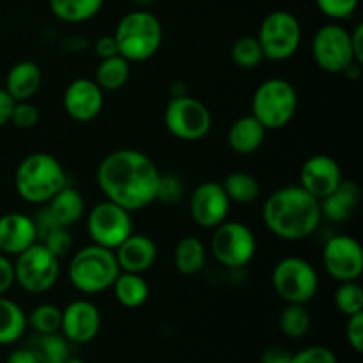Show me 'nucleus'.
I'll use <instances>...</instances> for the list:
<instances>
[{
    "label": "nucleus",
    "mask_w": 363,
    "mask_h": 363,
    "mask_svg": "<svg viewBox=\"0 0 363 363\" xmlns=\"http://www.w3.org/2000/svg\"><path fill=\"white\" fill-rule=\"evenodd\" d=\"M64 110L77 123H91L105 106V91L92 78H77L64 91Z\"/></svg>",
    "instance_id": "17"
},
{
    "label": "nucleus",
    "mask_w": 363,
    "mask_h": 363,
    "mask_svg": "<svg viewBox=\"0 0 363 363\" xmlns=\"http://www.w3.org/2000/svg\"><path fill=\"white\" fill-rule=\"evenodd\" d=\"M266 131L268 130L252 113H248V116L240 117V119H236L230 124L229 133H227V142H229V147L236 155H254L264 144Z\"/></svg>",
    "instance_id": "23"
},
{
    "label": "nucleus",
    "mask_w": 363,
    "mask_h": 363,
    "mask_svg": "<svg viewBox=\"0 0 363 363\" xmlns=\"http://www.w3.org/2000/svg\"><path fill=\"white\" fill-rule=\"evenodd\" d=\"M230 59L241 69H255L264 60L257 35H243L236 39L230 48Z\"/></svg>",
    "instance_id": "33"
},
{
    "label": "nucleus",
    "mask_w": 363,
    "mask_h": 363,
    "mask_svg": "<svg viewBox=\"0 0 363 363\" xmlns=\"http://www.w3.org/2000/svg\"><path fill=\"white\" fill-rule=\"evenodd\" d=\"M262 220L273 236L284 241H301L321 225V204L300 184H291L266 199Z\"/></svg>",
    "instance_id": "2"
},
{
    "label": "nucleus",
    "mask_w": 363,
    "mask_h": 363,
    "mask_svg": "<svg viewBox=\"0 0 363 363\" xmlns=\"http://www.w3.org/2000/svg\"><path fill=\"white\" fill-rule=\"evenodd\" d=\"M291 358H293V353L289 350L273 346L261 354V363H291Z\"/></svg>",
    "instance_id": "44"
},
{
    "label": "nucleus",
    "mask_w": 363,
    "mask_h": 363,
    "mask_svg": "<svg viewBox=\"0 0 363 363\" xmlns=\"http://www.w3.org/2000/svg\"><path fill=\"white\" fill-rule=\"evenodd\" d=\"M94 52L98 53L99 59H108V57L119 55L113 35H101V38L96 39Z\"/></svg>",
    "instance_id": "43"
},
{
    "label": "nucleus",
    "mask_w": 363,
    "mask_h": 363,
    "mask_svg": "<svg viewBox=\"0 0 363 363\" xmlns=\"http://www.w3.org/2000/svg\"><path fill=\"white\" fill-rule=\"evenodd\" d=\"M291 363H339V360L330 347L308 346L294 353Z\"/></svg>",
    "instance_id": "40"
},
{
    "label": "nucleus",
    "mask_w": 363,
    "mask_h": 363,
    "mask_svg": "<svg viewBox=\"0 0 363 363\" xmlns=\"http://www.w3.org/2000/svg\"><path fill=\"white\" fill-rule=\"evenodd\" d=\"M60 277V259L45 245L34 243L16 255L14 282L30 294H41L52 289Z\"/></svg>",
    "instance_id": "10"
},
{
    "label": "nucleus",
    "mask_w": 363,
    "mask_h": 363,
    "mask_svg": "<svg viewBox=\"0 0 363 363\" xmlns=\"http://www.w3.org/2000/svg\"><path fill=\"white\" fill-rule=\"evenodd\" d=\"M160 176L156 163L137 149H117L108 152L98 165L96 179L106 201L116 202L126 211H142L156 202Z\"/></svg>",
    "instance_id": "1"
},
{
    "label": "nucleus",
    "mask_w": 363,
    "mask_h": 363,
    "mask_svg": "<svg viewBox=\"0 0 363 363\" xmlns=\"http://www.w3.org/2000/svg\"><path fill=\"white\" fill-rule=\"evenodd\" d=\"M312 57L318 67L330 74H342L354 60L351 35L339 23H328L318 28L312 38Z\"/></svg>",
    "instance_id": "13"
},
{
    "label": "nucleus",
    "mask_w": 363,
    "mask_h": 363,
    "mask_svg": "<svg viewBox=\"0 0 363 363\" xmlns=\"http://www.w3.org/2000/svg\"><path fill=\"white\" fill-rule=\"evenodd\" d=\"M14 284V262L11 257L0 254V296L13 289Z\"/></svg>",
    "instance_id": "42"
},
{
    "label": "nucleus",
    "mask_w": 363,
    "mask_h": 363,
    "mask_svg": "<svg viewBox=\"0 0 363 363\" xmlns=\"http://www.w3.org/2000/svg\"><path fill=\"white\" fill-rule=\"evenodd\" d=\"M280 332L287 339H301L311 332L312 315L307 305L287 303L279 315Z\"/></svg>",
    "instance_id": "32"
},
{
    "label": "nucleus",
    "mask_w": 363,
    "mask_h": 363,
    "mask_svg": "<svg viewBox=\"0 0 363 363\" xmlns=\"http://www.w3.org/2000/svg\"><path fill=\"white\" fill-rule=\"evenodd\" d=\"M13 106H14V99L7 94L6 89L0 87V128L9 124L11 113H13Z\"/></svg>",
    "instance_id": "45"
},
{
    "label": "nucleus",
    "mask_w": 363,
    "mask_h": 363,
    "mask_svg": "<svg viewBox=\"0 0 363 363\" xmlns=\"http://www.w3.org/2000/svg\"><path fill=\"white\" fill-rule=\"evenodd\" d=\"M360 0H315V6L325 16L333 21L350 20L357 11Z\"/></svg>",
    "instance_id": "37"
},
{
    "label": "nucleus",
    "mask_w": 363,
    "mask_h": 363,
    "mask_svg": "<svg viewBox=\"0 0 363 363\" xmlns=\"http://www.w3.org/2000/svg\"><path fill=\"white\" fill-rule=\"evenodd\" d=\"M28 328L27 314L14 300L0 296V346L18 342Z\"/></svg>",
    "instance_id": "26"
},
{
    "label": "nucleus",
    "mask_w": 363,
    "mask_h": 363,
    "mask_svg": "<svg viewBox=\"0 0 363 363\" xmlns=\"http://www.w3.org/2000/svg\"><path fill=\"white\" fill-rule=\"evenodd\" d=\"M272 286L286 303L308 305L319 291V275L303 257H284L272 272Z\"/></svg>",
    "instance_id": "7"
},
{
    "label": "nucleus",
    "mask_w": 363,
    "mask_h": 363,
    "mask_svg": "<svg viewBox=\"0 0 363 363\" xmlns=\"http://www.w3.org/2000/svg\"><path fill=\"white\" fill-rule=\"evenodd\" d=\"M112 35L121 57L128 62H145L152 59L162 46L163 27L155 14L137 9L121 18Z\"/></svg>",
    "instance_id": "4"
},
{
    "label": "nucleus",
    "mask_w": 363,
    "mask_h": 363,
    "mask_svg": "<svg viewBox=\"0 0 363 363\" xmlns=\"http://www.w3.org/2000/svg\"><path fill=\"white\" fill-rule=\"evenodd\" d=\"M323 264L337 282H353L363 273V250L358 240L350 234H337L325 243Z\"/></svg>",
    "instance_id": "14"
},
{
    "label": "nucleus",
    "mask_w": 363,
    "mask_h": 363,
    "mask_svg": "<svg viewBox=\"0 0 363 363\" xmlns=\"http://www.w3.org/2000/svg\"><path fill=\"white\" fill-rule=\"evenodd\" d=\"M211 254L220 266L227 269H241L252 262L257 252L254 230L241 222H223L213 229Z\"/></svg>",
    "instance_id": "9"
},
{
    "label": "nucleus",
    "mask_w": 363,
    "mask_h": 363,
    "mask_svg": "<svg viewBox=\"0 0 363 363\" xmlns=\"http://www.w3.org/2000/svg\"><path fill=\"white\" fill-rule=\"evenodd\" d=\"M170 94H172V98H176V96H184V94H188L186 85H184L183 82H174L172 87H170Z\"/></svg>",
    "instance_id": "48"
},
{
    "label": "nucleus",
    "mask_w": 363,
    "mask_h": 363,
    "mask_svg": "<svg viewBox=\"0 0 363 363\" xmlns=\"http://www.w3.org/2000/svg\"><path fill=\"white\" fill-rule=\"evenodd\" d=\"M101 330L99 308L89 300H74L62 308L60 333L69 344H89Z\"/></svg>",
    "instance_id": "16"
},
{
    "label": "nucleus",
    "mask_w": 363,
    "mask_h": 363,
    "mask_svg": "<svg viewBox=\"0 0 363 363\" xmlns=\"http://www.w3.org/2000/svg\"><path fill=\"white\" fill-rule=\"evenodd\" d=\"M346 339L347 342H350V346L353 347L357 353H362L363 351V312L347 318Z\"/></svg>",
    "instance_id": "41"
},
{
    "label": "nucleus",
    "mask_w": 363,
    "mask_h": 363,
    "mask_svg": "<svg viewBox=\"0 0 363 363\" xmlns=\"http://www.w3.org/2000/svg\"><path fill=\"white\" fill-rule=\"evenodd\" d=\"M208 252L204 243L195 236H184L174 248V266L181 275H197L206 268Z\"/></svg>",
    "instance_id": "25"
},
{
    "label": "nucleus",
    "mask_w": 363,
    "mask_h": 363,
    "mask_svg": "<svg viewBox=\"0 0 363 363\" xmlns=\"http://www.w3.org/2000/svg\"><path fill=\"white\" fill-rule=\"evenodd\" d=\"M39 113L38 106L30 101H14L13 113H11V124H14L20 130H32L35 124L39 123Z\"/></svg>",
    "instance_id": "39"
},
{
    "label": "nucleus",
    "mask_w": 363,
    "mask_h": 363,
    "mask_svg": "<svg viewBox=\"0 0 363 363\" xmlns=\"http://www.w3.org/2000/svg\"><path fill=\"white\" fill-rule=\"evenodd\" d=\"M259 45L264 59L282 62L291 59L301 45V25L289 11H273L259 27Z\"/></svg>",
    "instance_id": "11"
},
{
    "label": "nucleus",
    "mask_w": 363,
    "mask_h": 363,
    "mask_svg": "<svg viewBox=\"0 0 363 363\" xmlns=\"http://www.w3.org/2000/svg\"><path fill=\"white\" fill-rule=\"evenodd\" d=\"M43 84V71L34 60H20L9 69L4 89L14 101H30Z\"/></svg>",
    "instance_id": "22"
},
{
    "label": "nucleus",
    "mask_w": 363,
    "mask_h": 363,
    "mask_svg": "<svg viewBox=\"0 0 363 363\" xmlns=\"http://www.w3.org/2000/svg\"><path fill=\"white\" fill-rule=\"evenodd\" d=\"M105 0H50V9L66 23H84L101 11Z\"/></svg>",
    "instance_id": "28"
},
{
    "label": "nucleus",
    "mask_w": 363,
    "mask_h": 363,
    "mask_svg": "<svg viewBox=\"0 0 363 363\" xmlns=\"http://www.w3.org/2000/svg\"><path fill=\"white\" fill-rule=\"evenodd\" d=\"M66 363H87L85 360H82V358H74V357H69L66 360Z\"/></svg>",
    "instance_id": "50"
},
{
    "label": "nucleus",
    "mask_w": 363,
    "mask_h": 363,
    "mask_svg": "<svg viewBox=\"0 0 363 363\" xmlns=\"http://www.w3.org/2000/svg\"><path fill=\"white\" fill-rule=\"evenodd\" d=\"M38 243V230L30 215L11 211L0 216V254L16 257Z\"/></svg>",
    "instance_id": "19"
},
{
    "label": "nucleus",
    "mask_w": 363,
    "mask_h": 363,
    "mask_svg": "<svg viewBox=\"0 0 363 363\" xmlns=\"http://www.w3.org/2000/svg\"><path fill=\"white\" fill-rule=\"evenodd\" d=\"M333 300H335V307L339 308L340 314L347 315V318L363 312V289L358 280L339 282Z\"/></svg>",
    "instance_id": "35"
},
{
    "label": "nucleus",
    "mask_w": 363,
    "mask_h": 363,
    "mask_svg": "<svg viewBox=\"0 0 363 363\" xmlns=\"http://www.w3.org/2000/svg\"><path fill=\"white\" fill-rule=\"evenodd\" d=\"M39 243L45 245V247L59 259L66 257V255L73 250V236H71L67 227H55V229L50 230L48 234H45V236L39 240Z\"/></svg>",
    "instance_id": "36"
},
{
    "label": "nucleus",
    "mask_w": 363,
    "mask_h": 363,
    "mask_svg": "<svg viewBox=\"0 0 363 363\" xmlns=\"http://www.w3.org/2000/svg\"><path fill=\"white\" fill-rule=\"evenodd\" d=\"M60 319H62V308L53 303H41L32 308L27 315V323L38 335H48V333L60 332Z\"/></svg>",
    "instance_id": "34"
},
{
    "label": "nucleus",
    "mask_w": 363,
    "mask_h": 363,
    "mask_svg": "<svg viewBox=\"0 0 363 363\" xmlns=\"http://www.w3.org/2000/svg\"><path fill=\"white\" fill-rule=\"evenodd\" d=\"M133 233L131 213L112 201H101L92 206L87 215V234L99 247L116 250Z\"/></svg>",
    "instance_id": "12"
},
{
    "label": "nucleus",
    "mask_w": 363,
    "mask_h": 363,
    "mask_svg": "<svg viewBox=\"0 0 363 363\" xmlns=\"http://www.w3.org/2000/svg\"><path fill=\"white\" fill-rule=\"evenodd\" d=\"M165 128L172 137L183 142H199L213 128L211 110L194 96H176L167 103L163 113Z\"/></svg>",
    "instance_id": "8"
},
{
    "label": "nucleus",
    "mask_w": 363,
    "mask_h": 363,
    "mask_svg": "<svg viewBox=\"0 0 363 363\" xmlns=\"http://www.w3.org/2000/svg\"><path fill=\"white\" fill-rule=\"evenodd\" d=\"M128 2H131L133 6H137V7H147V6H151V4H155L156 0H128Z\"/></svg>",
    "instance_id": "49"
},
{
    "label": "nucleus",
    "mask_w": 363,
    "mask_h": 363,
    "mask_svg": "<svg viewBox=\"0 0 363 363\" xmlns=\"http://www.w3.org/2000/svg\"><path fill=\"white\" fill-rule=\"evenodd\" d=\"M121 273L113 250L87 245L74 252L67 268L71 286L84 294H99L113 286Z\"/></svg>",
    "instance_id": "5"
},
{
    "label": "nucleus",
    "mask_w": 363,
    "mask_h": 363,
    "mask_svg": "<svg viewBox=\"0 0 363 363\" xmlns=\"http://www.w3.org/2000/svg\"><path fill=\"white\" fill-rule=\"evenodd\" d=\"M362 201V188L354 181L342 179V183L323 201L321 216L332 223H344L353 218Z\"/></svg>",
    "instance_id": "21"
},
{
    "label": "nucleus",
    "mask_w": 363,
    "mask_h": 363,
    "mask_svg": "<svg viewBox=\"0 0 363 363\" xmlns=\"http://www.w3.org/2000/svg\"><path fill=\"white\" fill-rule=\"evenodd\" d=\"M298 112V92L286 78H268L252 98V116L266 130H282Z\"/></svg>",
    "instance_id": "6"
},
{
    "label": "nucleus",
    "mask_w": 363,
    "mask_h": 363,
    "mask_svg": "<svg viewBox=\"0 0 363 363\" xmlns=\"http://www.w3.org/2000/svg\"><path fill=\"white\" fill-rule=\"evenodd\" d=\"M67 184L62 163L48 152H32L25 156L14 172V188L21 201L43 206Z\"/></svg>",
    "instance_id": "3"
},
{
    "label": "nucleus",
    "mask_w": 363,
    "mask_h": 363,
    "mask_svg": "<svg viewBox=\"0 0 363 363\" xmlns=\"http://www.w3.org/2000/svg\"><path fill=\"white\" fill-rule=\"evenodd\" d=\"M30 350L39 363H66L69 354V340L60 332L38 335L32 340Z\"/></svg>",
    "instance_id": "31"
},
{
    "label": "nucleus",
    "mask_w": 363,
    "mask_h": 363,
    "mask_svg": "<svg viewBox=\"0 0 363 363\" xmlns=\"http://www.w3.org/2000/svg\"><path fill=\"white\" fill-rule=\"evenodd\" d=\"M184 186L181 179L174 174H162L160 176L158 190H156V201L162 204H176L183 199Z\"/></svg>",
    "instance_id": "38"
},
{
    "label": "nucleus",
    "mask_w": 363,
    "mask_h": 363,
    "mask_svg": "<svg viewBox=\"0 0 363 363\" xmlns=\"http://www.w3.org/2000/svg\"><path fill=\"white\" fill-rule=\"evenodd\" d=\"M112 289L116 300L126 308L142 307L149 298V284L140 273L121 272Z\"/></svg>",
    "instance_id": "27"
},
{
    "label": "nucleus",
    "mask_w": 363,
    "mask_h": 363,
    "mask_svg": "<svg viewBox=\"0 0 363 363\" xmlns=\"http://www.w3.org/2000/svg\"><path fill=\"white\" fill-rule=\"evenodd\" d=\"M113 254H116L121 272L144 275L147 269L155 266L156 257H158V247L147 234L131 233L113 250Z\"/></svg>",
    "instance_id": "20"
},
{
    "label": "nucleus",
    "mask_w": 363,
    "mask_h": 363,
    "mask_svg": "<svg viewBox=\"0 0 363 363\" xmlns=\"http://www.w3.org/2000/svg\"><path fill=\"white\" fill-rule=\"evenodd\" d=\"M6 363H39L38 357L34 354V351L30 347H18L13 353H9Z\"/></svg>",
    "instance_id": "47"
},
{
    "label": "nucleus",
    "mask_w": 363,
    "mask_h": 363,
    "mask_svg": "<svg viewBox=\"0 0 363 363\" xmlns=\"http://www.w3.org/2000/svg\"><path fill=\"white\" fill-rule=\"evenodd\" d=\"M351 35V48H353L354 60L363 66V25L358 23L354 27L353 32H350Z\"/></svg>",
    "instance_id": "46"
},
{
    "label": "nucleus",
    "mask_w": 363,
    "mask_h": 363,
    "mask_svg": "<svg viewBox=\"0 0 363 363\" xmlns=\"http://www.w3.org/2000/svg\"><path fill=\"white\" fill-rule=\"evenodd\" d=\"M342 169L339 162L328 155H314L307 158L300 170V186L314 195L318 201L328 197L342 183Z\"/></svg>",
    "instance_id": "18"
},
{
    "label": "nucleus",
    "mask_w": 363,
    "mask_h": 363,
    "mask_svg": "<svg viewBox=\"0 0 363 363\" xmlns=\"http://www.w3.org/2000/svg\"><path fill=\"white\" fill-rule=\"evenodd\" d=\"M50 213L55 218V222L62 227H73L82 216L85 215V201L80 191L73 186H64L57 191L50 202H46Z\"/></svg>",
    "instance_id": "24"
},
{
    "label": "nucleus",
    "mask_w": 363,
    "mask_h": 363,
    "mask_svg": "<svg viewBox=\"0 0 363 363\" xmlns=\"http://www.w3.org/2000/svg\"><path fill=\"white\" fill-rule=\"evenodd\" d=\"M130 80V62L124 57L113 55L101 59L96 69V84L103 91H119Z\"/></svg>",
    "instance_id": "30"
},
{
    "label": "nucleus",
    "mask_w": 363,
    "mask_h": 363,
    "mask_svg": "<svg viewBox=\"0 0 363 363\" xmlns=\"http://www.w3.org/2000/svg\"><path fill=\"white\" fill-rule=\"evenodd\" d=\"M233 202L227 197L222 183L206 181L190 195V215L202 229H215L229 216Z\"/></svg>",
    "instance_id": "15"
},
{
    "label": "nucleus",
    "mask_w": 363,
    "mask_h": 363,
    "mask_svg": "<svg viewBox=\"0 0 363 363\" xmlns=\"http://www.w3.org/2000/svg\"><path fill=\"white\" fill-rule=\"evenodd\" d=\"M227 197L236 204H252L261 195V184L257 177L248 172H230L222 183Z\"/></svg>",
    "instance_id": "29"
}]
</instances>
